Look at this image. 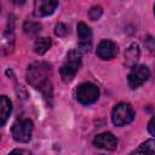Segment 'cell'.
Segmentation results:
<instances>
[{"label":"cell","instance_id":"6","mask_svg":"<svg viewBox=\"0 0 155 155\" xmlns=\"http://www.w3.org/2000/svg\"><path fill=\"white\" fill-rule=\"evenodd\" d=\"M150 76V70L145 65H134L128 74V85L131 88H137L143 85Z\"/></svg>","mask_w":155,"mask_h":155},{"label":"cell","instance_id":"3","mask_svg":"<svg viewBox=\"0 0 155 155\" xmlns=\"http://www.w3.org/2000/svg\"><path fill=\"white\" fill-rule=\"evenodd\" d=\"M134 119V111L131 104L119 103L111 111V120L115 126H125Z\"/></svg>","mask_w":155,"mask_h":155},{"label":"cell","instance_id":"4","mask_svg":"<svg viewBox=\"0 0 155 155\" xmlns=\"http://www.w3.org/2000/svg\"><path fill=\"white\" fill-rule=\"evenodd\" d=\"M12 137L15 140L21 143H28L31 139L33 133V122L29 119H18L11 130Z\"/></svg>","mask_w":155,"mask_h":155},{"label":"cell","instance_id":"21","mask_svg":"<svg viewBox=\"0 0 155 155\" xmlns=\"http://www.w3.org/2000/svg\"><path fill=\"white\" fill-rule=\"evenodd\" d=\"M148 131H149L150 134L155 136V116L149 121V124H148Z\"/></svg>","mask_w":155,"mask_h":155},{"label":"cell","instance_id":"9","mask_svg":"<svg viewBox=\"0 0 155 155\" xmlns=\"http://www.w3.org/2000/svg\"><path fill=\"white\" fill-rule=\"evenodd\" d=\"M101 59H111L117 54V45L110 40H102L96 51Z\"/></svg>","mask_w":155,"mask_h":155},{"label":"cell","instance_id":"20","mask_svg":"<svg viewBox=\"0 0 155 155\" xmlns=\"http://www.w3.org/2000/svg\"><path fill=\"white\" fill-rule=\"evenodd\" d=\"M8 155H30V151H28L25 149H15Z\"/></svg>","mask_w":155,"mask_h":155},{"label":"cell","instance_id":"10","mask_svg":"<svg viewBox=\"0 0 155 155\" xmlns=\"http://www.w3.org/2000/svg\"><path fill=\"white\" fill-rule=\"evenodd\" d=\"M34 6H35L34 7V15L38 17H44V16H48V15L53 13L58 6V2L57 1L39 0V1H35Z\"/></svg>","mask_w":155,"mask_h":155},{"label":"cell","instance_id":"1","mask_svg":"<svg viewBox=\"0 0 155 155\" xmlns=\"http://www.w3.org/2000/svg\"><path fill=\"white\" fill-rule=\"evenodd\" d=\"M52 73L51 67L44 62H35L30 64L27 69V80L28 82L40 90L46 98L52 97Z\"/></svg>","mask_w":155,"mask_h":155},{"label":"cell","instance_id":"8","mask_svg":"<svg viewBox=\"0 0 155 155\" xmlns=\"http://www.w3.org/2000/svg\"><path fill=\"white\" fill-rule=\"evenodd\" d=\"M93 145L101 149H105V150H115L117 148V139L115 138V136L110 132H103L99 133L94 137L93 139Z\"/></svg>","mask_w":155,"mask_h":155},{"label":"cell","instance_id":"14","mask_svg":"<svg viewBox=\"0 0 155 155\" xmlns=\"http://www.w3.org/2000/svg\"><path fill=\"white\" fill-rule=\"evenodd\" d=\"M52 41L50 38H40L36 39L35 44H34V51L38 54H44L45 52H47V50L51 47Z\"/></svg>","mask_w":155,"mask_h":155},{"label":"cell","instance_id":"17","mask_svg":"<svg viewBox=\"0 0 155 155\" xmlns=\"http://www.w3.org/2000/svg\"><path fill=\"white\" fill-rule=\"evenodd\" d=\"M102 13H103V10H102V7L98 6V5L92 6L91 10L88 11V16H90V18H91L92 21H98V19L101 18Z\"/></svg>","mask_w":155,"mask_h":155},{"label":"cell","instance_id":"13","mask_svg":"<svg viewBox=\"0 0 155 155\" xmlns=\"http://www.w3.org/2000/svg\"><path fill=\"white\" fill-rule=\"evenodd\" d=\"M131 155H155V139H148Z\"/></svg>","mask_w":155,"mask_h":155},{"label":"cell","instance_id":"5","mask_svg":"<svg viewBox=\"0 0 155 155\" xmlns=\"http://www.w3.org/2000/svg\"><path fill=\"white\" fill-rule=\"evenodd\" d=\"M99 90L94 84L91 82H84L79 85L76 90V99L81 104H91L94 103L98 99Z\"/></svg>","mask_w":155,"mask_h":155},{"label":"cell","instance_id":"11","mask_svg":"<svg viewBox=\"0 0 155 155\" xmlns=\"http://www.w3.org/2000/svg\"><path fill=\"white\" fill-rule=\"evenodd\" d=\"M140 56V51L137 44H131L126 51H125V64L130 68H133L134 65H137V62L139 59Z\"/></svg>","mask_w":155,"mask_h":155},{"label":"cell","instance_id":"22","mask_svg":"<svg viewBox=\"0 0 155 155\" xmlns=\"http://www.w3.org/2000/svg\"><path fill=\"white\" fill-rule=\"evenodd\" d=\"M154 13H155V5H154Z\"/></svg>","mask_w":155,"mask_h":155},{"label":"cell","instance_id":"18","mask_svg":"<svg viewBox=\"0 0 155 155\" xmlns=\"http://www.w3.org/2000/svg\"><path fill=\"white\" fill-rule=\"evenodd\" d=\"M144 44H145V47H147V48H148L153 54H155V39H154V38H151V36L149 35V36H147V38H145Z\"/></svg>","mask_w":155,"mask_h":155},{"label":"cell","instance_id":"19","mask_svg":"<svg viewBox=\"0 0 155 155\" xmlns=\"http://www.w3.org/2000/svg\"><path fill=\"white\" fill-rule=\"evenodd\" d=\"M67 33H68V29H67V27H65L63 23H58V24L56 25L54 34H56L57 36H65Z\"/></svg>","mask_w":155,"mask_h":155},{"label":"cell","instance_id":"12","mask_svg":"<svg viewBox=\"0 0 155 155\" xmlns=\"http://www.w3.org/2000/svg\"><path fill=\"white\" fill-rule=\"evenodd\" d=\"M12 110V104L6 96L0 97V125L4 126Z\"/></svg>","mask_w":155,"mask_h":155},{"label":"cell","instance_id":"7","mask_svg":"<svg viewBox=\"0 0 155 155\" xmlns=\"http://www.w3.org/2000/svg\"><path fill=\"white\" fill-rule=\"evenodd\" d=\"M78 36H79V51L81 53H87L92 48V31L87 24L84 22L78 23Z\"/></svg>","mask_w":155,"mask_h":155},{"label":"cell","instance_id":"16","mask_svg":"<svg viewBox=\"0 0 155 155\" xmlns=\"http://www.w3.org/2000/svg\"><path fill=\"white\" fill-rule=\"evenodd\" d=\"M23 29L28 35L33 36V35L39 34V31L41 30V25L39 23H35V22H31V21H27L24 23V25H23Z\"/></svg>","mask_w":155,"mask_h":155},{"label":"cell","instance_id":"2","mask_svg":"<svg viewBox=\"0 0 155 155\" xmlns=\"http://www.w3.org/2000/svg\"><path fill=\"white\" fill-rule=\"evenodd\" d=\"M81 65V52L79 50H71L67 53L65 61L63 62L59 74L64 82H70Z\"/></svg>","mask_w":155,"mask_h":155},{"label":"cell","instance_id":"15","mask_svg":"<svg viewBox=\"0 0 155 155\" xmlns=\"http://www.w3.org/2000/svg\"><path fill=\"white\" fill-rule=\"evenodd\" d=\"M1 42H2V48L6 53L11 52L12 48H13V42H15V36H13V31L10 30V31H6L4 35H2V39H1Z\"/></svg>","mask_w":155,"mask_h":155}]
</instances>
